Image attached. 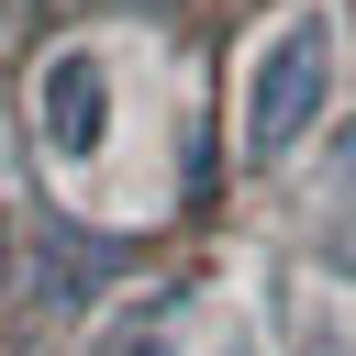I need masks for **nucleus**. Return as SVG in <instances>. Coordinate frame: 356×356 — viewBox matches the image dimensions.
Segmentation results:
<instances>
[{"instance_id": "39448f33", "label": "nucleus", "mask_w": 356, "mask_h": 356, "mask_svg": "<svg viewBox=\"0 0 356 356\" xmlns=\"http://www.w3.org/2000/svg\"><path fill=\"white\" fill-rule=\"evenodd\" d=\"M211 356H256V334H245V323H222V345H211Z\"/></svg>"}, {"instance_id": "f257e3e1", "label": "nucleus", "mask_w": 356, "mask_h": 356, "mask_svg": "<svg viewBox=\"0 0 356 356\" xmlns=\"http://www.w3.org/2000/svg\"><path fill=\"white\" fill-rule=\"evenodd\" d=\"M334 67H345L334 11H289V22H278L256 56H245V156H256V167H267V156H289V145L323 122Z\"/></svg>"}, {"instance_id": "20e7f679", "label": "nucleus", "mask_w": 356, "mask_h": 356, "mask_svg": "<svg viewBox=\"0 0 356 356\" xmlns=\"http://www.w3.org/2000/svg\"><path fill=\"white\" fill-rule=\"evenodd\" d=\"M289 356H356V312L345 300H300V345Z\"/></svg>"}, {"instance_id": "f03ea898", "label": "nucleus", "mask_w": 356, "mask_h": 356, "mask_svg": "<svg viewBox=\"0 0 356 356\" xmlns=\"http://www.w3.org/2000/svg\"><path fill=\"white\" fill-rule=\"evenodd\" d=\"M33 122H44V156H67V167H89L111 145V67H100V44H56L44 56Z\"/></svg>"}, {"instance_id": "423d86ee", "label": "nucleus", "mask_w": 356, "mask_h": 356, "mask_svg": "<svg viewBox=\"0 0 356 356\" xmlns=\"http://www.w3.org/2000/svg\"><path fill=\"white\" fill-rule=\"evenodd\" d=\"M11 11H22V0H0V22H11Z\"/></svg>"}, {"instance_id": "7ed1b4c3", "label": "nucleus", "mask_w": 356, "mask_h": 356, "mask_svg": "<svg viewBox=\"0 0 356 356\" xmlns=\"http://www.w3.org/2000/svg\"><path fill=\"white\" fill-rule=\"evenodd\" d=\"M89 356H167V300H145V312H111V334H100Z\"/></svg>"}]
</instances>
